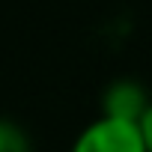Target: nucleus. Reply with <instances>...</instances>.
Masks as SVG:
<instances>
[{"label": "nucleus", "mask_w": 152, "mask_h": 152, "mask_svg": "<svg viewBox=\"0 0 152 152\" xmlns=\"http://www.w3.org/2000/svg\"><path fill=\"white\" fill-rule=\"evenodd\" d=\"M149 104H152V99H149L146 87L134 78H116L102 93V113L113 116V119L140 122V116L146 113Z\"/></svg>", "instance_id": "f03ea898"}, {"label": "nucleus", "mask_w": 152, "mask_h": 152, "mask_svg": "<svg viewBox=\"0 0 152 152\" xmlns=\"http://www.w3.org/2000/svg\"><path fill=\"white\" fill-rule=\"evenodd\" d=\"M69 152H146V146L137 122H125L102 113L99 119L81 128Z\"/></svg>", "instance_id": "f257e3e1"}, {"label": "nucleus", "mask_w": 152, "mask_h": 152, "mask_svg": "<svg viewBox=\"0 0 152 152\" xmlns=\"http://www.w3.org/2000/svg\"><path fill=\"white\" fill-rule=\"evenodd\" d=\"M137 128H140V137H143V146H146V152H152V104H149V107H146V113L140 116Z\"/></svg>", "instance_id": "20e7f679"}, {"label": "nucleus", "mask_w": 152, "mask_h": 152, "mask_svg": "<svg viewBox=\"0 0 152 152\" xmlns=\"http://www.w3.org/2000/svg\"><path fill=\"white\" fill-rule=\"evenodd\" d=\"M0 152H33L30 134L6 116H0Z\"/></svg>", "instance_id": "7ed1b4c3"}]
</instances>
